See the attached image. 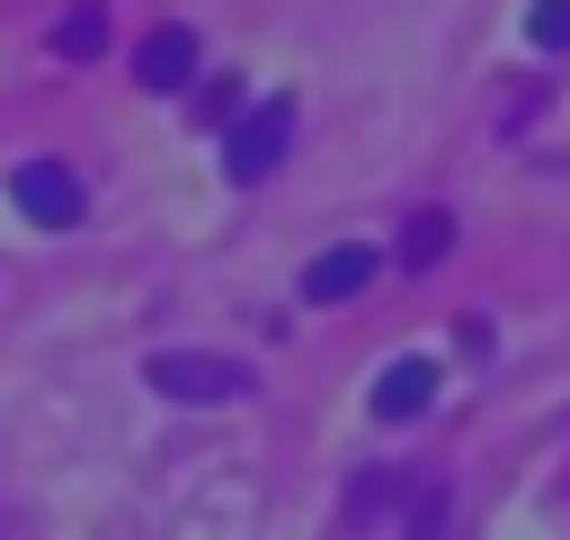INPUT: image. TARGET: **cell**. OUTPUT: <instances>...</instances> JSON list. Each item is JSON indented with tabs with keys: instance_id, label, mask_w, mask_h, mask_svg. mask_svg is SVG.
<instances>
[{
	"instance_id": "4",
	"label": "cell",
	"mask_w": 570,
	"mask_h": 540,
	"mask_svg": "<svg viewBox=\"0 0 570 540\" xmlns=\"http://www.w3.org/2000/svg\"><path fill=\"white\" fill-rule=\"evenodd\" d=\"M431 401H441V361H431V351L381 361V381H371V421H391V431H401V421H421Z\"/></svg>"
},
{
	"instance_id": "1",
	"label": "cell",
	"mask_w": 570,
	"mask_h": 540,
	"mask_svg": "<svg viewBox=\"0 0 570 540\" xmlns=\"http://www.w3.org/2000/svg\"><path fill=\"white\" fill-rule=\"evenodd\" d=\"M441 511H451V501H441V481H381V471H371V481H351V501H341V521H351V531H381V521H401V531H441Z\"/></svg>"
},
{
	"instance_id": "2",
	"label": "cell",
	"mask_w": 570,
	"mask_h": 540,
	"mask_svg": "<svg viewBox=\"0 0 570 540\" xmlns=\"http://www.w3.org/2000/svg\"><path fill=\"white\" fill-rule=\"evenodd\" d=\"M291 120H301L291 100L240 110V120H230V140H220V170H230L240 190H250V180H271V170H281V150H291Z\"/></svg>"
},
{
	"instance_id": "5",
	"label": "cell",
	"mask_w": 570,
	"mask_h": 540,
	"mask_svg": "<svg viewBox=\"0 0 570 540\" xmlns=\"http://www.w3.org/2000/svg\"><path fill=\"white\" fill-rule=\"evenodd\" d=\"M10 200H20L40 230H70V220H80V170H70V160H20V170H10Z\"/></svg>"
},
{
	"instance_id": "6",
	"label": "cell",
	"mask_w": 570,
	"mask_h": 540,
	"mask_svg": "<svg viewBox=\"0 0 570 540\" xmlns=\"http://www.w3.org/2000/svg\"><path fill=\"white\" fill-rule=\"evenodd\" d=\"M371 281H381V251H371V240H341V251H321V261L301 271V301L341 311V301H361Z\"/></svg>"
},
{
	"instance_id": "10",
	"label": "cell",
	"mask_w": 570,
	"mask_h": 540,
	"mask_svg": "<svg viewBox=\"0 0 570 540\" xmlns=\"http://www.w3.org/2000/svg\"><path fill=\"white\" fill-rule=\"evenodd\" d=\"M531 50H570V0H531Z\"/></svg>"
},
{
	"instance_id": "3",
	"label": "cell",
	"mask_w": 570,
	"mask_h": 540,
	"mask_svg": "<svg viewBox=\"0 0 570 540\" xmlns=\"http://www.w3.org/2000/svg\"><path fill=\"white\" fill-rule=\"evenodd\" d=\"M150 391H160V401H250L261 381H250L240 361H220V351H160V361H150Z\"/></svg>"
},
{
	"instance_id": "7",
	"label": "cell",
	"mask_w": 570,
	"mask_h": 540,
	"mask_svg": "<svg viewBox=\"0 0 570 540\" xmlns=\"http://www.w3.org/2000/svg\"><path fill=\"white\" fill-rule=\"evenodd\" d=\"M190 70H200V40H190L180 20H160V30L130 50V80H140V90H190Z\"/></svg>"
},
{
	"instance_id": "9",
	"label": "cell",
	"mask_w": 570,
	"mask_h": 540,
	"mask_svg": "<svg viewBox=\"0 0 570 540\" xmlns=\"http://www.w3.org/2000/svg\"><path fill=\"white\" fill-rule=\"evenodd\" d=\"M50 50H60V60H100V50H110V20H100V0H90V10H70V20L50 30Z\"/></svg>"
},
{
	"instance_id": "8",
	"label": "cell",
	"mask_w": 570,
	"mask_h": 540,
	"mask_svg": "<svg viewBox=\"0 0 570 540\" xmlns=\"http://www.w3.org/2000/svg\"><path fill=\"white\" fill-rule=\"evenodd\" d=\"M441 251H451V210H411L401 220V271H431Z\"/></svg>"
}]
</instances>
